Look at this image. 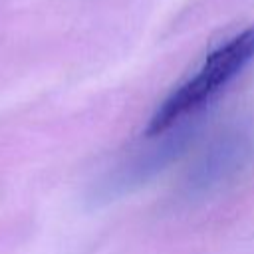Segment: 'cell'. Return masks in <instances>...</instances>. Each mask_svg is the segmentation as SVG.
Listing matches in <instances>:
<instances>
[{
  "mask_svg": "<svg viewBox=\"0 0 254 254\" xmlns=\"http://www.w3.org/2000/svg\"><path fill=\"white\" fill-rule=\"evenodd\" d=\"M254 60V24L232 36L206 56L202 65L185 83L173 89L149 119L147 135H163L179 121L198 111L224 89Z\"/></svg>",
  "mask_w": 254,
  "mask_h": 254,
  "instance_id": "6da1fadb",
  "label": "cell"
},
{
  "mask_svg": "<svg viewBox=\"0 0 254 254\" xmlns=\"http://www.w3.org/2000/svg\"><path fill=\"white\" fill-rule=\"evenodd\" d=\"M254 143L248 133L226 131L218 135L190 167L183 192L185 196H204L232 181L252 159Z\"/></svg>",
  "mask_w": 254,
  "mask_h": 254,
  "instance_id": "7a4b0ae2",
  "label": "cell"
}]
</instances>
